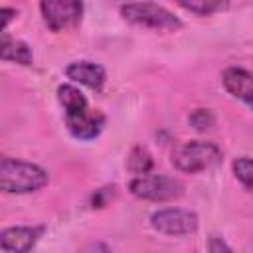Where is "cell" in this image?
Masks as SVG:
<instances>
[{
	"label": "cell",
	"instance_id": "1",
	"mask_svg": "<svg viewBox=\"0 0 253 253\" xmlns=\"http://www.w3.org/2000/svg\"><path fill=\"white\" fill-rule=\"evenodd\" d=\"M47 184V172L38 164L0 156V192L30 194Z\"/></svg>",
	"mask_w": 253,
	"mask_h": 253
},
{
	"label": "cell",
	"instance_id": "2",
	"mask_svg": "<svg viewBox=\"0 0 253 253\" xmlns=\"http://www.w3.org/2000/svg\"><path fill=\"white\" fill-rule=\"evenodd\" d=\"M221 162V150L208 140H188L172 150V164L180 172L198 174L210 170Z\"/></svg>",
	"mask_w": 253,
	"mask_h": 253
},
{
	"label": "cell",
	"instance_id": "3",
	"mask_svg": "<svg viewBox=\"0 0 253 253\" xmlns=\"http://www.w3.org/2000/svg\"><path fill=\"white\" fill-rule=\"evenodd\" d=\"M128 190L132 196L148 202H172L184 196V182L164 174H144L130 180Z\"/></svg>",
	"mask_w": 253,
	"mask_h": 253
},
{
	"label": "cell",
	"instance_id": "4",
	"mask_svg": "<svg viewBox=\"0 0 253 253\" xmlns=\"http://www.w3.org/2000/svg\"><path fill=\"white\" fill-rule=\"evenodd\" d=\"M121 14L126 22L142 26V28H150V30H178V28H182V22L178 16H174L164 6L152 4V2L123 4Z\"/></svg>",
	"mask_w": 253,
	"mask_h": 253
},
{
	"label": "cell",
	"instance_id": "5",
	"mask_svg": "<svg viewBox=\"0 0 253 253\" xmlns=\"http://www.w3.org/2000/svg\"><path fill=\"white\" fill-rule=\"evenodd\" d=\"M40 12L51 32H61L79 24L83 4L77 0H45L40 2Z\"/></svg>",
	"mask_w": 253,
	"mask_h": 253
},
{
	"label": "cell",
	"instance_id": "6",
	"mask_svg": "<svg viewBox=\"0 0 253 253\" xmlns=\"http://www.w3.org/2000/svg\"><path fill=\"white\" fill-rule=\"evenodd\" d=\"M150 225L164 235H188L198 229V215L182 208H164L150 215Z\"/></svg>",
	"mask_w": 253,
	"mask_h": 253
},
{
	"label": "cell",
	"instance_id": "7",
	"mask_svg": "<svg viewBox=\"0 0 253 253\" xmlns=\"http://www.w3.org/2000/svg\"><path fill=\"white\" fill-rule=\"evenodd\" d=\"M42 225H16L0 231V249L8 253H30L42 237Z\"/></svg>",
	"mask_w": 253,
	"mask_h": 253
},
{
	"label": "cell",
	"instance_id": "8",
	"mask_svg": "<svg viewBox=\"0 0 253 253\" xmlns=\"http://www.w3.org/2000/svg\"><path fill=\"white\" fill-rule=\"evenodd\" d=\"M65 125L67 130L71 132V136L79 138V140H91L95 136H99V132L103 130L105 125V115L99 111H79L73 115H65Z\"/></svg>",
	"mask_w": 253,
	"mask_h": 253
},
{
	"label": "cell",
	"instance_id": "9",
	"mask_svg": "<svg viewBox=\"0 0 253 253\" xmlns=\"http://www.w3.org/2000/svg\"><path fill=\"white\" fill-rule=\"evenodd\" d=\"M65 75L71 81L81 83L95 91H101L107 81V73H105L103 65L93 63V61H73L65 67Z\"/></svg>",
	"mask_w": 253,
	"mask_h": 253
},
{
	"label": "cell",
	"instance_id": "10",
	"mask_svg": "<svg viewBox=\"0 0 253 253\" xmlns=\"http://www.w3.org/2000/svg\"><path fill=\"white\" fill-rule=\"evenodd\" d=\"M223 87L237 99H241L247 107L253 101V81L251 73L243 67H227L223 71Z\"/></svg>",
	"mask_w": 253,
	"mask_h": 253
},
{
	"label": "cell",
	"instance_id": "11",
	"mask_svg": "<svg viewBox=\"0 0 253 253\" xmlns=\"http://www.w3.org/2000/svg\"><path fill=\"white\" fill-rule=\"evenodd\" d=\"M0 59L14 61L20 65H32L34 55L26 42H22L14 36H2L0 38Z\"/></svg>",
	"mask_w": 253,
	"mask_h": 253
},
{
	"label": "cell",
	"instance_id": "12",
	"mask_svg": "<svg viewBox=\"0 0 253 253\" xmlns=\"http://www.w3.org/2000/svg\"><path fill=\"white\" fill-rule=\"evenodd\" d=\"M57 99L63 105L65 115H73V113L89 109V103H87L85 95L73 85H59L57 87Z\"/></svg>",
	"mask_w": 253,
	"mask_h": 253
},
{
	"label": "cell",
	"instance_id": "13",
	"mask_svg": "<svg viewBox=\"0 0 253 253\" xmlns=\"http://www.w3.org/2000/svg\"><path fill=\"white\" fill-rule=\"evenodd\" d=\"M152 156L148 154L146 148L142 146H134L128 154V160H126V168L132 172V174H138V176H144L152 170Z\"/></svg>",
	"mask_w": 253,
	"mask_h": 253
},
{
	"label": "cell",
	"instance_id": "14",
	"mask_svg": "<svg viewBox=\"0 0 253 253\" xmlns=\"http://www.w3.org/2000/svg\"><path fill=\"white\" fill-rule=\"evenodd\" d=\"M184 10H190L198 16H210L217 10H223L227 4L225 2H211V0H198V2H180Z\"/></svg>",
	"mask_w": 253,
	"mask_h": 253
},
{
	"label": "cell",
	"instance_id": "15",
	"mask_svg": "<svg viewBox=\"0 0 253 253\" xmlns=\"http://www.w3.org/2000/svg\"><path fill=\"white\" fill-rule=\"evenodd\" d=\"M233 172H235L237 180L243 184V188L245 190H251V180H253L251 158L249 156H239L237 160H233Z\"/></svg>",
	"mask_w": 253,
	"mask_h": 253
},
{
	"label": "cell",
	"instance_id": "16",
	"mask_svg": "<svg viewBox=\"0 0 253 253\" xmlns=\"http://www.w3.org/2000/svg\"><path fill=\"white\" fill-rule=\"evenodd\" d=\"M190 123L196 130H206V128H211L215 119L211 115L210 109H196L192 115H190Z\"/></svg>",
	"mask_w": 253,
	"mask_h": 253
},
{
	"label": "cell",
	"instance_id": "17",
	"mask_svg": "<svg viewBox=\"0 0 253 253\" xmlns=\"http://www.w3.org/2000/svg\"><path fill=\"white\" fill-rule=\"evenodd\" d=\"M208 253H233L231 247L217 235H211L208 239Z\"/></svg>",
	"mask_w": 253,
	"mask_h": 253
},
{
	"label": "cell",
	"instance_id": "18",
	"mask_svg": "<svg viewBox=\"0 0 253 253\" xmlns=\"http://www.w3.org/2000/svg\"><path fill=\"white\" fill-rule=\"evenodd\" d=\"M16 10L14 8H0V32L6 30V26L16 18Z\"/></svg>",
	"mask_w": 253,
	"mask_h": 253
}]
</instances>
